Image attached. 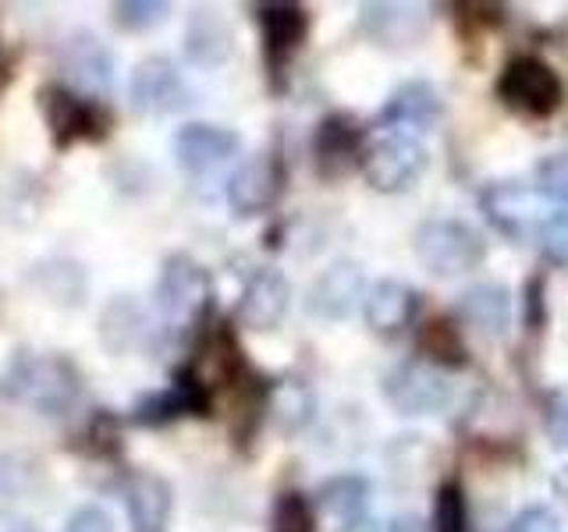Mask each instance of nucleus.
<instances>
[{"label": "nucleus", "instance_id": "obj_31", "mask_svg": "<svg viewBox=\"0 0 568 532\" xmlns=\"http://www.w3.org/2000/svg\"><path fill=\"white\" fill-rule=\"evenodd\" d=\"M544 430H547V440L555 443L558 451H568V390H555V395L547 398Z\"/></svg>", "mask_w": 568, "mask_h": 532}, {"label": "nucleus", "instance_id": "obj_8", "mask_svg": "<svg viewBox=\"0 0 568 532\" xmlns=\"http://www.w3.org/2000/svg\"><path fill=\"white\" fill-rule=\"evenodd\" d=\"M479 206H484L487 221L497 231H505L508 238L537 235L544 221V195L523 182H490L479 195Z\"/></svg>", "mask_w": 568, "mask_h": 532}, {"label": "nucleus", "instance_id": "obj_10", "mask_svg": "<svg viewBox=\"0 0 568 532\" xmlns=\"http://www.w3.org/2000/svg\"><path fill=\"white\" fill-rule=\"evenodd\" d=\"M284 185V171L281 160L271 153H260L253 160L231 174L227 182V206L239 213V217H256V213H266L281 195Z\"/></svg>", "mask_w": 568, "mask_h": 532}, {"label": "nucleus", "instance_id": "obj_34", "mask_svg": "<svg viewBox=\"0 0 568 532\" xmlns=\"http://www.w3.org/2000/svg\"><path fill=\"white\" fill-rule=\"evenodd\" d=\"M342 532H387V529L377 519H369V514H359V519H348Z\"/></svg>", "mask_w": 568, "mask_h": 532}, {"label": "nucleus", "instance_id": "obj_9", "mask_svg": "<svg viewBox=\"0 0 568 532\" xmlns=\"http://www.w3.org/2000/svg\"><path fill=\"white\" fill-rule=\"evenodd\" d=\"M363 298H366L363 266L352 259H337L313 280V288L306 295V313L324 319V324H337V319H348L359 309Z\"/></svg>", "mask_w": 568, "mask_h": 532}, {"label": "nucleus", "instance_id": "obj_32", "mask_svg": "<svg viewBox=\"0 0 568 532\" xmlns=\"http://www.w3.org/2000/svg\"><path fill=\"white\" fill-rule=\"evenodd\" d=\"M508 532H561V522H558V514L550 508L529 504V508H523L519 514H515Z\"/></svg>", "mask_w": 568, "mask_h": 532}, {"label": "nucleus", "instance_id": "obj_23", "mask_svg": "<svg viewBox=\"0 0 568 532\" xmlns=\"http://www.w3.org/2000/svg\"><path fill=\"white\" fill-rule=\"evenodd\" d=\"M316 501L324 511L337 514V519H345V522L359 519V514L366 511V501H369V479L355 475V472L331 475L327 483H320Z\"/></svg>", "mask_w": 568, "mask_h": 532}, {"label": "nucleus", "instance_id": "obj_22", "mask_svg": "<svg viewBox=\"0 0 568 532\" xmlns=\"http://www.w3.org/2000/svg\"><path fill=\"white\" fill-rule=\"evenodd\" d=\"M359 156V129L348 117H327L316 132V160L324 174H342Z\"/></svg>", "mask_w": 568, "mask_h": 532}, {"label": "nucleus", "instance_id": "obj_26", "mask_svg": "<svg viewBox=\"0 0 568 532\" xmlns=\"http://www.w3.org/2000/svg\"><path fill=\"white\" fill-rule=\"evenodd\" d=\"M168 14L171 4H164V0H121V4H114V22L124 32L156 29L160 22H168Z\"/></svg>", "mask_w": 568, "mask_h": 532}, {"label": "nucleus", "instance_id": "obj_30", "mask_svg": "<svg viewBox=\"0 0 568 532\" xmlns=\"http://www.w3.org/2000/svg\"><path fill=\"white\" fill-rule=\"evenodd\" d=\"M537 192L544 200L568 203V153H550L537 167Z\"/></svg>", "mask_w": 568, "mask_h": 532}, {"label": "nucleus", "instance_id": "obj_18", "mask_svg": "<svg viewBox=\"0 0 568 532\" xmlns=\"http://www.w3.org/2000/svg\"><path fill=\"white\" fill-rule=\"evenodd\" d=\"M235 50V35H231V25L217 11H195L185 25V58L200 68H217L231 58Z\"/></svg>", "mask_w": 568, "mask_h": 532}, {"label": "nucleus", "instance_id": "obj_19", "mask_svg": "<svg viewBox=\"0 0 568 532\" xmlns=\"http://www.w3.org/2000/svg\"><path fill=\"white\" fill-rule=\"evenodd\" d=\"M458 309L484 337H505L511 327V298L505 284H473L462 291Z\"/></svg>", "mask_w": 568, "mask_h": 532}, {"label": "nucleus", "instance_id": "obj_12", "mask_svg": "<svg viewBox=\"0 0 568 532\" xmlns=\"http://www.w3.org/2000/svg\"><path fill=\"white\" fill-rule=\"evenodd\" d=\"M171 150H174V160L189 174H206L239 153V135L224 129V124L192 121V124H182V129H178Z\"/></svg>", "mask_w": 568, "mask_h": 532}, {"label": "nucleus", "instance_id": "obj_37", "mask_svg": "<svg viewBox=\"0 0 568 532\" xmlns=\"http://www.w3.org/2000/svg\"><path fill=\"white\" fill-rule=\"evenodd\" d=\"M11 532H32V529H11Z\"/></svg>", "mask_w": 568, "mask_h": 532}, {"label": "nucleus", "instance_id": "obj_33", "mask_svg": "<svg viewBox=\"0 0 568 532\" xmlns=\"http://www.w3.org/2000/svg\"><path fill=\"white\" fill-rule=\"evenodd\" d=\"M64 532H114V519L97 504H85L68 519Z\"/></svg>", "mask_w": 568, "mask_h": 532}, {"label": "nucleus", "instance_id": "obj_35", "mask_svg": "<svg viewBox=\"0 0 568 532\" xmlns=\"http://www.w3.org/2000/svg\"><path fill=\"white\" fill-rule=\"evenodd\" d=\"M550 490L558 493V501L568 508V466H558V472L550 475Z\"/></svg>", "mask_w": 568, "mask_h": 532}, {"label": "nucleus", "instance_id": "obj_15", "mask_svg": "<svg viewBox=\"0 0 568 532\" xmlns=\"http://www.w3.org/2000/svg\"><path fill=\"white\" fill-rule=\"evenodd\" d=\"M419 306V295L408 288L398 277H384L377 280L363 298V316L366 327L381 337H398L408 324H413Z\"/></svg>", "mask_w": 568, "mask_h": 532}, {"label": "nucleus", "instance_id": "obj_14", "mask_svg": "<svg viewBox=\"0 0 568 532\" xmlns=\"http://www.w3.org/2000/svg\"><path fill=\"white\" fill-rule=\"evenodd\" d=\"M121 497H124V511H129V522L135 532H164L168 529L174 493L164 475H156V472L124 475Z\"/></svg>", "mask_w": 568, "mask_h": 532}, {"label": "nucleus", "instance_id": "obj_6", "mask_svg": "<svg viewBox=\"0 0 568 532\" xmlns=\"http://www.w3.org/2000/svg\"><path fill=\"white\" fill-rule=\"evenodd\" d=\"M426 167V150L416 135L387 132L377 142H369L363 153V174L377 192H405Z\"/></svg>", "mask_w": 568, "mask_h": 532}, {"label": "nucleus", "instance_id": "obj_36", "mask_svg": "<svg viewBox=\"0 0 568 532\" xmlns=\"http://www.w3.org/2000/svg\"><path fill=\"white\" fill-rule=\"evenodd\" d=\"M387 532H426V529H423V522L416 519V514H398V519L387 525Z\"/></svg>", "mask_w": 568, "mask_h": 532}, {"label": "nucleus", "instance_id": "obj_25", "mask_svg": "<svg viewBox=\"0 0 568 532\" xmlns=\"http://www.w3.org/2000/svg\"><path fill=\"white\" fill-rule=\"evenodd\" d=\"M274 419L281 422V430H302L310 419H313V395L306 383L298 380H284L277 390H274Z\"/></svg>", "mask_w": 568, "mask_h": 532}, {"label": "nucleus", "instance_id": "obj_24", "mask_svg": "<svg viewBox=\"0 0 568 532\" xmlns=\"http://www.w3.org/2000/svg\"><path fill=\"white\" fill-rule=\"evenodd\" d=\"M419 348L437 366H466V341L448 319H430L419 330Z\"/></svg>", "mask_w": 568, "mask_h": 532}, {"label": "nucleus", "instance_id": "obj_7", "mask_svg": "<svg viewBox=\"0 0 568 532\" xmlns=\"http://www.w3.org/2000/svg\"><path fill=\"white\" fill-rule=\"evenodd\" d=\"M129 96L132 106L139 114H171L178 106L189 103V89L178 64L164 53H153V58H142L132 71V82H129Z\"/></svg>", "mask_w": 568, "mask_h": 532}, {"label": "nucleus", "instance_id": "obj_29", "mask_svg": "<svg viewBox=\"0 0 568 532\" xmlns=\"http://www.w3.org/2000/svg\"><path fill=\"white\" fill-rule=\"evenodd\" d=\"M537 242L550 263H568V206L544 213L537 227Z\"/></svg>", "mask_w": 568, "mask_h": 532}, {"label": "nucleus", "instance_id": "obj_16", "mask_svg": "<svg viewBox=\"0 0 568 532\" xmlns=\"http://www.w3.org/2000/svg\"><path fill=\"white\" fill-rule=\"evenodd\" d=\"M61 64H64L68 82L89 96H103L106 89H111L114 61L97 35H75V40H68L64 53H61Z\"/></svg>", "mask_w": 568, "mask_h": 532}, {"label": "nucleus", "instance_id": "obj_1", "mask_svg": "<svg viewBox=\"0 0 568 532\" xmlns=\"http://www.w3.org/2000/svg\"><path fill=\"white\" fill-rule=\"evenodd\" d=\"M4 395L43 416H61L82 395V377L64 355H18L4 372Z\"/></svg>", "mask_w": 568, "mask_h": 532}, {"label": "nucleus", "instance_id": "obj_17", "mask_svg": "<svg viewBox=\"0 0 568 532\" xmlns=\"http://www.w3.org/2000/svg\"><path fill=\"white\" fill-rule=\"evenodd\" d=\"M381 117L390 124V129H405V135L430 132L440 117V96L430 82H405L398 93L387 100Z\"/></svg>", "mask_w": 568, "mask_h": 532}, {"label": "nucleus", "instance_id": "obj_21", "mask_svg": "<svg viewBox=\"0 0 568 532\" xmlns=\"http://www.w3.org/2000/svg\"><path fill=\"white\" fill-rule=\"evenodd\" d=\"M100 337L103 345L111 351H132L142 337H146V316H142V309L135 306V301L129 295L114 298L111 306L103 309L100 316Z\"/></svg>", "mask_w": 568, "mask_h": 532}, {"label": "nucleus", "instance_id": "obj_2", "mask_svg": "<svg viewBox=\"0 0 568 532\" xmlns=\"http://www.w3.org/2000/svg\"><path fill=\"white\" fill-rule=\"evenodd\" d=\"M416 259L430 270L434 277H462L476 270L487 259V242L476 227L462 224L455 217H437L426 221L416 231Z\"/></svg>", "mask_w": 568, "mask_h": 532}, {"label": "nucleus", "instance_id": "obj_11", "mask_svg": "<svg viewBox=\"0 0 568 532\" xmlns=\"http://www.w3.org/2000/svg\"><path fill=\"white\" fill-rule=\"evenodd\" d=\"M43 114L47 124L58 135V142H75V139H100L106 129V117L100 111L97 100L79 96L75 89H64V85H47L43 93Z\"/></svg>", "mask_w": 568, "mask_h": 532}, {"label": "nucleus", "instance_id": "obj_5", "mask_svg": "<svg viewBox=\"0 0 568 532\" xmlns=\"http://www.w3.org/2000/svg\"><path fill=\"white\" fill-rule=\"evenodd\" d=\"M384 398L398 416H437L452 405V383L426 362H402L384 377Z\"/></svg>", "mask_w": 568, "mask_h": 532}, {"label": "nucleus", "instance_id": "obj_27", "mask_svg": "<svg viewBox=\"0 0 568 532\" xmlns=\"http://www.w3.org/2000/svg\"><path fill=\"white\" fill-rule=\"evenodd\" d=\"M271 532H316L313 504L302 493H281L271 514Z\"/></svg>", "mask_w": 568, "mask_h": 532}, {"label": "nucleus", "instance_id": "obj_4", "mask_svg": "<svg viewBox=\"0 0 568 532\" xmlns=\"http://www.w3.org/2000/svg\"><path fill=\"white\" fill-rule=\"evenodd\" d=\"M497 96L529 117H550L561 106V79L540 58H515L497 79Z\"/></svg>", "mask_w": 568, "mask_h": 532}, {"label": "nucleus", "instance_id": "obj_28", "mask_svg": "<svg viewBox=\"0 0 568 532\" xmlns=\"http://www.w3.org/2000/svg\"><path fill=\"white\" fill-rule=\"evenodd\" d=\"M434 532H469V508L458 483H444L434 504Z\"/></svg>", "mask_w": 568, "mask_h": 532}, {"label": "nucleus", "instance_id": "obj_20", "mask_svg": "<svg viewBox=\"0 0 568 532\" xmlns=\"http://www.w3.org/2000/svg\"><path fill=\"white\" fill-rule=\"evenodd\" d=\"M260 29H263V47L271 53V61H284L302 47L310 29V18L298 4H266L260 8Z\"/></svg>", "mask_w": 568, "mask_h": 532}, {"label": "nucleus", "instance_id": "obj_3", "mask_svg": "<svg viewBox=\"0 0 568 532\" xmlns=\"http://www.w3.org/2000/svg\"><path fill=\"white\" fill-rule=\"evenodd\" d=\"M156 309L168 319L171 327H189L195 324L213 298V277L203 263H195L192 256H171L164 263L156 280Z\"/></svg>", "mask_w": 568, "mask_h": 532}, {"label": "nucleus", "instance_id": "obj_13", "mask_svg": "<svg viewBox=\"0 0 568 532\" xmlns=\"http://www.w3.org/2000/svg\"><path fill=\"white\" fill-rule=\"evenodd\" d=\"M292 284L274 266H260V270L245 280L239 298V324L248 330H271L281 324V316L288 313Z\"/></svg>", "mask_w": 568, "mask_h": 532}]
</instances>
